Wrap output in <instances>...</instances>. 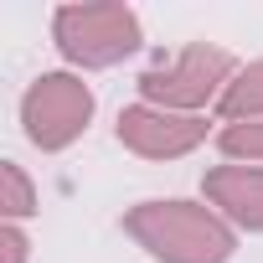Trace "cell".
<instances>
[{"instance_id": "1", "label": "cell", "mask_w": 263, "mask_h": 263, "mask_svg": "<svg viewBox=\"0 0 263 263\" xmlns=\"http://www.w3.org/2000/svg\"><path fill=\"white\" fill-rule=\"evenodd\" d=\"M119 227L155 263H227L237 253V227L222 222L206 201H186V196L135 201Z\"/></svg>"}, {"instance_id": "2", "label": "cell", "mask_w": 263, "mask_h": 263, "mask_svg": "<svg viewBox=\"0 0 263 263\" xmlns=\"http://www.w3.org/2000/svg\"><path fill=\"white\" fill-rule=\"evenodd\" d=\"M52 47L62 52L67 67L78 72H103L119 67L145 47V26L124 0H83V6H57L52 11Z\"/></svg>"}, {"instance_id": "3", "label": "cell", "mask_w": 263, "mask_h": 263, "mask_svg": "<svg viewBox=\"0 0 263 263\" xmlns=\"http://www.w3.org/2000/svg\"><path fill=\"white\" fill-rule=\"evenodd\" d=\"M237 57L217 42H186L181 52L160 57L155 67L140 72V103H155V108H171V114H201V108H217L227 83L237 78Z\"/></svg>"}, {"instance_id": "4", "label": "cell", "mask_w": 263, "mask_h": 263, "mask_svg": "<svg viewBox=\"0 0 263 263\" xmlns=\"http://www.w3.org/2000/svg\"><path fill=\"white\" fill-rule=\"evenodd\" d=\"M93 108H98V98L83 83V72H42L21 93V129L42 155H57L88 135Z\"/></svg>"}, {"instance_id": "5", "label": "cell", "mask_w": 263, "mask_h": 263, "mask_svg": "<svg viewBox=\"0 0 263 263\" xmlns=\"http://www.w3.org/2000/svg\"><path fill=\"white\" fill-rule=\"evenodd\" d=\"M114 135L140 160H181V155L206 145L212 124H206V114H171L155 103H129V108H119Z\"/></svg>"}, {"instance_id": "6", "label": "cell", "mask_w": 263, "mask_h": 263, "mask_svg": "<svg viewBox=\"0 0 263 263\" xmlns=\"http://www.w3.org/2000/svg\"><path fill=\"white\" fill-rule=\"evenodd\" d=\"M201 196L237 232H263V165H212L201 176Z\"/></svg>"}, {"instance_id": "7", "label": "cell", "mask_w": 263, "mask_h": 263, "mask_svg": "<svg viewBox=\"0 0 263 263\" xmlns=\"http://www.w3.org/2000/svg\"><path fill=\"white\" fill-rule=\"evenodd\" d=\"M217 119L222 124H253V119H263V57H253V62L237 67V78L227 83V93L217 103Z\"/></svg>"}, {"instance_id": "8", "label": "cell", "mask_w": 263, "mask_h": 263, "mask_svg": "<svg viewBox=\"0 0 263 263\" xmlns=\"http://www.w3.org/2000/svg\"><path fill=\"white\" fill-rule=\"evenodd\" d=\"M36 212H42V196H36L31 176L16 160H0V217H6V222H26Z\"/></svg>"}, {"instance_id": "9", "label": "cell", "mask_w": 263, "mask_h": 263, "mask_svg": "<svg viewBox=\"0 0 263 263\" xmlns=\"http://www.w3.org/2000/svg\"><path fill=\"white\" fill-rule=\"evenodd\" d=\"M217 150L232 165H263V119H253V124H222L217 129Z\"/></svg>"}, {"instance_id": "10", "label": "cell", "mask_w": 263, "mask_h": 263, "mask_svg": "<svg viewBox=\"0 0 263 263\" xmlns=\"http://www.w3.org/2000/svg\"><path fill=\"white\" fill-rule=\"evenodd\" d=\"M31 258V237L21 232V222H0V263H26Z\"/></svg>"}]
</instances>
